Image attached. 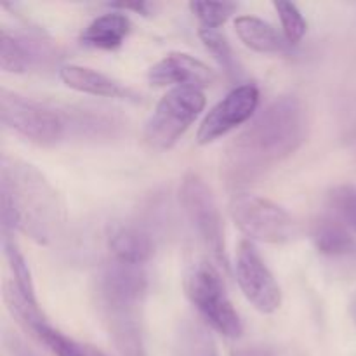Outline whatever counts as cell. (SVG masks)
<instances>
[{
	"instance_id": "15",
	"label": "cell",
	"mask_w": 356,
	"mask_h": 356,
	"mask_svg": "<svg viewBox=\"0 0 356 356\" xmlns=\"http://www.w3.org/2000/svg\"><path fill=\"white\" fill-rule=\"evenodd\" d=\"M131 19L124 13L111 10L87 24L80 35V42L87 47L113 51L124 44L127 35L131 33Z\"/></svg>"
},
{
	"instance_id": "24",
	"label": "cell",
	"mask_w": 356,
	"mask_h": 356,
	"mask_svg": "<svg viewBox=\"0 0 356 356\" xmlns=\"http://www.w3.org/2000/svg\"><path fill=\"white\" fill-rule=\"evenodd\" d=\"M190 9L200 21V28L219 30V26H222L235 14L238 6L229 2H191Z\"/></svg>"
},
{
	"instance_id": "18",
	"label": "cell",
	"mask_w": 356,
	"mask_h": 356,
	"mask_svg": "<svg viewBox=\"0 0 356 356\" xmlns=\"http://www.w3.org/2000/svg\"><path fill=\"white\" fill-rule=\"evenodd\" d=\"M2 247L3 256H6L7 264H9L10 273H13V284L19 289L24 298H28L33 302H38L37 296H35L33 280H31V271L28 268L23 252L17 247L16 240L13 238V233L2 232Z\"/></svg>"
},
{
	"instance_id": "21",
	"label": "cell",
	"mask_w": 356,
	"mask_h": 356,
	"mask_svg": "<svg viewBox=\"0 0 356 356\" xmlns=\"http://www.w3.org/2000/svg\"><path fill=\"white\" fill-rule=\"evenodd\" d=\"M183 356H219L211 332L198 322L184 323L181 332Z\"/></svg>"
},
{
	"instance_id": "9",
	"label": "cell",
	"mask_w": 356,
	"mask_h": 356,
	"mask_svg": "<svg viewBox=\"0 0 356 356\" xmlns=\"http://www.w3.org/2000/svg\"><path fill=\"white\" fill-rule=\"evenodd\" d=\"M257 104H259V89L254 83L235 87L205 115L198 127L197 143L200 146L211 145L216 139L235 131L256 115Z\"/></svg>"
},
{
	"instance_id": "2",
	"label": "cell",
	"mask_w": 356,
	"mask_h": 356,
	"mask_svg": "<svg viewBox=\"0 0 356 356\" xmlns=\"http://www.w3.org/2000/svg\"><path fill=\"white\" fill-rule=\"evenodd\" d=\"M0 216L2 232H19L40 245H49L65 228L66 205L61 193L37 167L3 155Z\"/></svg>"
},
{
	"instance_id": "16",
	"label": "cell",
	"mask_w": 356,
	"mask_h": 356,
	"mask_svg": "<svg viewBox=\"0 0 356 356\" xmlns=\"http://www.w3.org/2000/svg\"><path fill=\"white\" fill-rule=\"evenodd\" d=\"M235 30L243 45L259 54H284L291 44L270 23L256 16H240L235 19Z\"/></svg>"
},
{
	"instance_id": "1",
	"label": "cell",
	"mask_w": 356,
	"mask_h": 356,
	"mask_svg": "<svg viewBox=\"0 0 356 356\" xmlns=\"http://www.w3.org/2000/svg\"><path fill=\"white\" fill-rule=\"evenodd\" d=\"M308 136V111L294 94L271 101L254 117L226 149L221 174L229 188H242L259 179L294 155Z\"/></svg>"
},
{
	"instance_id": "4",
	"label": "cell",
	"mask_w": 356,
	"mask_h": 356,
	"mask_svg": "<svg viewBox=\"0 0 356 356\" xmlns=\"http://www.w3.org/2000/svg\"><path fill=\"white\" fill-rule=\"evenodd\" d=\"M205 108V94L195 87H174L156 103L145 125V143L155 152H167L190 129Z\"/></svg>"
},
{
	"instance_id": "28",
	"label": "cell",
	"mask_w": 356,
	"mask_h": 356,
	"mask_svg": "<svg viewBox=\"0 0 356 356\" xmlns=\"http://www.w3.org/2000/svg\"><path fill=\"white\" fill-rule=\"evenodd\" d=\"M350 313H351V318H353V322L356 323V292L350 301Z\"/></svg>"
},
{
	"instance_id": "12",
	"label": "cell",
	"mask_w": 356,
	"mask_h": 356,
	"mask_svg": "<svg viewBox=\"0 0 356 356\" xmlns=\"http://www.w3.org/2000/svg\"><path fill=\"white\" fill-rule=\"evenodd\" d=\"M49 44L31 35L0 33V68L7 73H24L49 58Z\"/></svg>"
},
{
	"instance_id": "5",
	"label": "cell",
	"mask_w": 356,
	"mask_h": 356,
	"mask_svg": "<svg viewBox=\"0 0 356 356\" xmlns=\"http://www.w3.org/2000/svg\"><path fill=\"white\" fill-rule=\"evenodd\" d=\"M0 117L7 129L40 146L59 143L72 125L58 108L7 89H0Z\"/></svg>"
},
{
	"instance_id": "6",
	"label": "cell",
	"mask_w": 356,
	"mask_h": 356,
	"mask_svg": "<svg viewBox=\"0 0 356 356\" xmlns=\"http://www.w3.org/2000/svg\"><path fill=\"white\" fill-rule=\"evenodd\" d=\"M179 202L193 232L212 256L214 263L228 273L225 228L218 202L211 186L198 174H186L179 186Z\"/></svg>"
},
{
	"instance_id": "3",
	"label": "cell",
	"mask_w": 356,
	"mask_h": 356,
	"mask_svg": "<svg viewBox=\"0 0 356 356\" xmlns=\"http://www.w3.org/2000/svg\"><path fill=\"white\" fill-rule=\"evenodd\" d=\"M184 292L212 329L229 339L242 336V320L233 308L221 273L214 264L205 259L193 261L184 273Z\"/></svg>"
},
{
	"instance_id": "22",
	"label": "cell",
	"mask_w": 356,
	"mask_h": 356,
	"mask_svg": "<svg viewBox=\"0 0 356 356\" xmlns=\"http://www.w3.org/2000/svg\"><path fill=\"white\" fill-rule=\"evenodd\" d=\"M334 216L356 233V183L339 184L329 195Z\"/></svg>"
},
{
	"instance_id": "23",
	"label": "cell",
	"mask_w": 356,
	"mask_h": 356,
	"mask_svg": "<svg viewBox=\"0 0 356 356\" xmlns=\"http://www.w3.org/2000/svg\"><path fill=\"white\" fill-rule=\"evenodd\" d=\"M273 7L277 10L278 17H280L284 37L287 38L291 45L299 44L306 35V30H308V23H306L301 10L292 2H273Z\"/></svg>"
},
{
	"instance_id": "17",
	"label": "cell",
	"mask_w": 356,
	"mask_h": 356,
	"mask_svg": "<svg viewBox=\"0 0 356 356\" xmlns=\"http://www.w3.org/2000/svg\"><path fill=\"white\" fill-rule=\"evenodd\" d=\"M198 37H200L202 44L205 45V49L211 52L212 58L218 61V65L225 70V73L229 79H242V65H240L238 58H236L235 51H233L232 44H229L225 33H221L218 28H200L198 30Z\"/></svg>"
},
{
	"instance_id": "20",
	"label": "cell",
	"mask_w": 356,
	"mask_h": 356,
	"mask_svg": "<svg viewBox=\"0 0 356 356\" xmlns=\"http://www.w3.org/2000/svg\"><path fill=\"white\" fill-rule=\"evenodd\" d=\"M3 299H6V305L9 308V312L16 316L17 322L24 327L26 330H30L31 334L38 329L44 323H49L45 315L42 313L38 302L30 301L28 298H24L21 294L19 289L9 282L6 284V289H3Z\"/></svg>"
},
{
	"instance_id": "26",
	"label": "cell",
	"mask_w": 356,
	"mask_h": 356,
	"mask_svg": "<svg viewBox=\"0 0 356 356\" xmlns=\"http://www.w3.org/2000/svg\"><path fill=\"white\" fill-rule=\"evenodd\" d=\"M229 356H275V350L266 344H249V346L233 348Z\"/></svg>"
},
{
	"instance_id": "19",
	"label": "cell",
	"mask_w": 356,
	"mask_h": 356,
	"mask_svg": "<svg viewBox=\"0 0 356 356\" xmlns=\"http://www.w3.org/2000/svg\"><path fill=\"white\" fill-rule=\"evenodd\" d=\"M31 336L37 337L54 356H104L94 346L76 343L72 337L65 336L63 332L56 330L51 323L40 325Z\"/></svg>"
},
{
	"instance_id": "10",
	"label": "cell",
	"mask_w": 356,
	"mask_h": 356,
	"mask_svg": "<svg viewBox=\"0 0 356 356\" xmlns=\"http://www.w3.org/2000/svg\"><path fill=\"white\" fill-rule=\"evenodd\" d=\"M148 82L155 87L204 89L216 82V73L204 61L186 52H170L148 70Z\"/></svg>"
},
{
	"instance_id": "27",
	"label": "cell",
	"mask_w": 356,
	"mask_h": 356,
	"mask_svg": "<svg viewBox=\"0 0 356 356\" xmlns=\"http://www.w3.org/2000/svg\"><path fill=\"white\" fill-rule=\"evenodd\" d=\"M6 346L7 350H9L10 356H37L31 351L30 346H26V343H24L23 339H19V337L14 336V334H9V336L6 337Z\"/></svg>"
},
{
	"instance_id": "8",
	"label": "cell",
	"mask_w": 356,
	"mask_h": 356,
	"mask_svg": "<svg viewBox=\"0 0 356 356\" xmlns=\"http://www.w3.org/2000/svg\"><path fill=\"white\" fill-rule=\"evenodd\" d=\"M236 282L247 301L264 315H271L282 306V291L273 273L250 240L240 242L235 259Z\"/></svg>"
},
{
	"instance_id": "7",
	"label": "cell",
	"mask_w": 356,
	"mask_h": 356,
	"mask_svg": "<svg viewBox=\"0 0 356 356\" xmlns=\"http://www.w3.org/2000/svg\"><path fill=\"white\" fill-rule=\"evenodd\" d=\"M229 216L243 235L263 243H289L301 233L299 222L292 214L259 195H233Z\"/></svg>"
},
{
	"instance_id": "14",
	"label": "cell",
	"mask_w": 356,
	"mask_h": 356,
	"mask_svg": "<svg viewBox=\"0 0 356 356\" xmlns=\"http://www.w3.org/2000/svg\"><path fill=\"white\" fill-rule=\"evenodd\" d=\"M59 76L66 87L76 90V92L90 94V96L127 99V96L131 94L113 79L96 72V70L86 68V66L65 65L59 70Z\"/></svg>"
},
{
	"instance_id": "25",
	"label": "cell",
	"mask_w": 356,
	"mask_h": 356,
	"mask_svg": "<svg viewBox=\"0 0 356 356\" xmlns=\"http://www.w3.org/2000/svg\"><path fill=\"white\" fill-rule=\"evenodd\" d=\"M108 6L111 7L113 10H134V13L141 14V16H152L153 13H155L156 6L152 2H139V0H136V2H113V3H108Z\"/></svg>"
},
{
	"instance_id": "11",
	"label": "cell",
	"mask_w": 356,
	"mask_h": 356,
	"mask_svg": "<svg viewBox=\"0 0 356 356\" xmlns=\"http://www.w3.org/2000/svg\"><path fill=\"white\" fill-rule=\"evenodd\" d=\"M312 240L320 256L343 266L348 273L356 271V238L353 232L336 216L316 219L312 228Z\"/></svg>"
},
{
	"instance_id": "13",
	"label": "cell",
	"mask_w": 356,
	"mask_h": 356,
	"mask_svg": "<svg viewBox=\"0 0 356 356\" xmlns=\"http://www.w3.org/2000/svg\"><path fill=\"white\" fill-rule=\"evenodd\" d=\"M110 252L113 261L141 266L155 254V242L146 229L139 226H120L110 236Z\"/></svg>"
}]
</instances>
